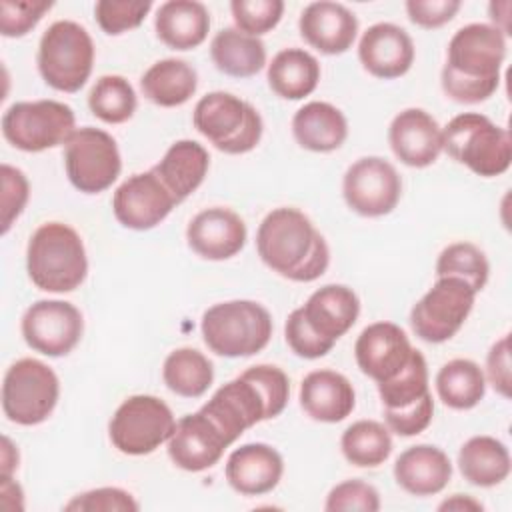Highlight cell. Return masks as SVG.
<instances>
[{
	"mask_svg": "<svg viewBox=\"0 0 512 512\" xmlns=\"http://www.w3.org/2000/svg\"><path fill=\"white\" fill-rule=\"evenodd\" d=\"M0 176H2V234H6L28 202L30 184L24 172L10 164H2Z\"/></svg>",
	"mask_w": 512,
	"mask_h": 512,
	"instance_id": "bcb514c9",
	"label": "cell"
},
{
	"mask_svg": "<svg viewBox=\"0 0 512 512\" xmlns=\"http://www.w3.org/2000/svg\"><path fill=\"white\" fill-rule=\"evenodd\" d=\"M488 274H490V264L484 252L472 242L448 244L436 260V278H444V276L462 278L472 286L476 294L486 286Z\"/></svg>",
	"mask_w": 512,
	"mask_h": 512,
	"instance_id": "f35d334b",
	"label": "cell"
},
{
	"mask_svg": "<svg viewBox=\"0 0 512 512\" xmlns=\"http://www.w3.org/2000/svg\"><path fill=\"white\" fill-rule=\"evenodd\" d=\"M230 10L238 30L250 36H260L272 30L284 12L282 0H232Z\"/></svg>",
	"mask_w": 512,
	"mask_h": 512,
	"instance_id": "60d3db41",
	"label": "cell"
},
{
	"mask_svg": "<svg viewBox=\"0 0 512 512\" xmlns=\"http://www.w3.org/2000/svg\"><path fill=\"white\" fill-rule=\"evenodd\" d=\"M64 166L70 184L84 194L110 188L122 170L116 140L92 126L76 128L64 144Z\"/></svg>",
	"mask_w": 512,
	"mask_h": 512,
	"instance_id": "7c38bea8",
	"label": "cell"
},
{
	"mask_svg": "<svg viewBox=\"0 0 512 512\" xmlns=\"http://www.w3.org/2000/svg\"><path fill=\"white\" fill-rule=\"evenodd\" d=\"M84 332L80 310L66 300H38L22 316L26 344L44 356H66Z\"/></svg>",
	"mask_w": 512,
	"mask_h": 512,
	"instance_id": "9a60e30c",
	"label": "cell"
},
{
	"mask_svg": "<svg viewBox=\"0 0 512 512\" xmlns=\"http://www.w3.org/2000/svg\"><path fill=\"white\" fill-rule=\"evenodd\" d=\"M394 478L398 486L412 496H434L448 486L452 462L438 446H410L396 458Z\"/></svg>",
	"mask_w": 512,
	"mask_h": 512,
	"instance_id": "d4e9b609",
	"label": "cell"
},
{
	"mask_svg": "<svg viewBox=\"0 0 512 512\" xmlns=\"http://www.w3.org/2000/svg\"><path fill=\"white\" fill-rule=\"evenodd\" d=\"M210 56L220 72L234 78H250L266 64V46L260 38L238 28H224L212 38Z\"/></svg>",
	"mask_w": 512,
	"mask_h": 512,
	"instance_id": "1f68e13d",
	"label": "cell"
},
{
	"mask_svg": "<svg viewBox=\"0 0 512 512\" xmlns=\"http://www.w3.org/2000/svg\"><path fill=\"white\" fill-rule=\"evenodd\" d=\"M458 468L474 486L490 488L510 474V452L504 442L492 436H472L458 452Z\"/></svg>",
	"mask_w": 512,
	"mask_h": 512,
	"instance_id": "4dcf8cb0",
	"label": "cell"
},
{
	"mask_svg": "<svg viewBox=\"0 0 512 512\" xmlns=\"http://www.w3.org/2000/svg\"><path fill=\"white\" fill-rule=\"evenodd\" d=\"M358 58L364 70L376 78H400L414 62V42L404 28L392 22H378L362 34Z\"/></svg>",
	"mask_w": 512,
	"mask_h": 512,
	"instance_id": "44dd1931",
	"label": "cell"
},
{
	"mask_svg": "<svg viewBox=\"0 0 512 512\" xmlns=\"http://www.w3.org/2000/svg\"><path fill=\"white\" fill-rule=\"evenodd\" d=\"M288 396V376L278 366L258 364L220 386L200 410L234 444L254 424L282 414Z\"/></svg>",
	"mask_w": 512,
	"mask_h": 512,
	"instance_id": "7a4b0ae2",
	"label": "cell"
},
{
	"mask_svg": "<svg viewBox=\"0 0 512 512\" xmlns=\"http://www.w3.org/2000/svg\"><path fill=\"white\" fill-rule=\"evenodd\" d=\"M144 96L156 106L174 108L188 102L198 88L196 70L180 58L154 62L140 78Z\"/></svg>",
	"mask_w": 512,
	"mask_h": 512,
	"instance_id": "f546056e",
	"label": "cell"
},
{
	"mask_svg": "<svg viewBox=\"0 0 512 512\" xmlns=\"http://www.w3.org/2000/svg\"><path fill=\"white\" fill-rule=\"evenodd\" d=\"M342 194L356 214L378 218L396 208L402 194V180L388 160L366 156L348 166L342 180Z\"/></svg>",
	"mask_w": 512,
	"mask_h": 512,
	"instance_id": "5bb4252c",
	"label": "cell"
},
{
	"mask_svg": "<svg viewBox=\"0 0 512 512\" xmlns=\"http://www.w3.org/2000/svg\"><path fill=\"white\" fill-rule=\"evenodd\" d=\"M150 0H100L94 6L98 26L110 34H122L126 30L138 28L146 14L150 12Z\"/></svg>",
	"mask_w": 512,
	"mask_h": 512,
	"instance_id": "ab89813d",
	"label": "cell"
},
{
	"mask_svg": "<svg viewBox=\"0 0 512 512\" xmlns=\"http://www.w3.org/2000/svg\"><path fill=\"white\" fill-rule=\"evenodd\" d=\"M282 474L284 460L280 452L264 442L244 444L226 460V480L244 496H262L272 492Z\"/></svg>",
	"mask_w": 512,
	"mask_h": 512,
	"instance_id": "7402d4cb",
	"label": "cell"
},
{
	"mask_svg": "<svg viewBox=\"0 0 512 512\" xmlns=\"http://www.w3.org/2000/svg\"><path fill=\"white\" fill-rule=\"evenodd\" d=\"M18 468V450L10 442V438H2V452H0V476H12Z\"/></svg>",
	"mask_w": 512,
	"mask_h": 512,
	"instance_id": "816d5d0a",
	"label": "cell"
},
{
	"mask_svg": "<svg viewBox=\"0 0 512 512\" xmlns=\"http://www.w3.org/2000/svg\"><path fill=\"white\" fill-rule=\"evenodd\" d=\"M94 42L84 26L58 20L46 28L38 44V70L48 86L78 92L92 74Z\"/></svg>",
	"mask_w": 512,
	"mask_h": 512,
	"instance_id": "ba28073f",
	"label": "cell"
},
{
	"mask_svg": "<svg viewBox=\"0 0 512 512\" xmlns=\"http://www.w3.org/2000/svg\"><path fill=\"white\" fill-rule=\"evenodd\" d=\"M208 166L210 156L202 144L196 140H178L152 170L180 204L204 182Z\"/></svg>",
	"mask_w": 512,
	"mask_h": 512,
	"instance_id": "83f0119b",
	"label": "cell"
},
{
	"mask_svg": "<svg viewBox=\"0 0 512 512\" xmlns=\"http://www.w3.org/2000/svg\"><path fill=\"white\" fill-rule=\"evenodd\" d=\"M320 80L318 60L302 48L280 50L268 64L270 88L286 100H302L310 96Z\"/></svg>",
	"mask_w": 512,
	"mask_h": 512,
	"instance_id": "d6a6232c",
	"label": "cell"
},
{
	"mask_svg": "<svg viewBox=\"0 0 512 512\" xmlns=\"http://www.w3.org/2000/svg\"><path fill=\"white\" fill-rule=\"evenodd\" d=\"M58 396V376L36 358H20L4 374L2 410L10 422L20 426L44 422L56 408Z\"/></svg>",
	"mask_w": 512,
	"mask_h": 512,
	"instance_id": "9c48e42d",
	"label": "cell"
},
{
	"mask_svg": "<svg viewBox=\"0 0 512 512\" xmlns=\"http://www.w3.org/2000/svg\"><path fill=\"white\" fill-rule=\"evenodd\" d=\"M484 506L478 502V500H474L472 496H468V494H454V496H450V498H446L440 506H438V510H456V512H480Z\"/></svg>",
	"mask_w": 512,
	"mask_h": 512,
	"instance_id": "f907efd6",
	"label": "cell"
},
{
	"mask_svg": "<svg viewBox=\"0 0 512 512\" xmlns=\"http://www.w3.org/2000/svg\"><path fill=\"white\" fill-rule=\"evenodd\" d=\"M356 394L350 380L334 370H314L300 384V406L318 422H340L352 414Z\"/></svg>",
	"mask_w": 512,
	"mask_h": 512,
	"instance_id": "484cf974",
	"label": "cell"
},
{
	"mask_svg": "<svg viewBox=\"0 0 512 512\" xmlns=\"http://www.w3.org/2000/svg\"><path fill=\"white\" fill-rule=\"evenodd\" d=\"M506 58V36L492 24H466L448 42L440 84L448 98L460 104L488 100L500 84Z\"/></svg>",
	"mask_w": 512,
	"mask_h": 512,
	"instance_id": "6da1fadb",
	"label": "cell"
},
{
	"mask_svg": "<svg viewBox=\"0 0 512 512\" xmlns=\"http://www.w3.org/2000/svg\"><path fill=\"white\" fill-rule=\"evenodd\" d=\"M298 28L302 38L322 54H342L356 40L358 20L344 4L320 0L302 10Z\"/></svg>",
	"mask_w": 512,
	"mask_h": 512,
	"instance_id": "603a6c76",
	"label": "cell"
},
{
	"mask_svg": "<svg viewBox=\"0 0 512 512\" xmlns=\"http://www.w3.org/2000/svg\"><path fill=\"white\" fill-rule=\"evenodd\" d=\"M228 446L220 428L202 410H196L176 422L168 438V456L186 472H202L218 464Z\"/></svg>",
	"mask_w": 512,
	"mask_h": 512,
	"instance_id": "e0dca14e",
	"label": "cell"
},
{
	"mask_svg": "<svg viewBox=\"0 0 512 512\" xmlns=\"http://www.w3.org/2000/svg\"><path fill=\"white\" fill-rule=\"evenodd\" d=\"M186 240L188 246L206 260H228L244 248L246 224L230 208H206L190 220Z\"/></svg>",
	"mask_w": 512,
	"mask_h": 512,
	"instance_id": "ffe728a7",
	"label": "cell"
},
{
	"mask_svg": "<svg viewBox=\"0 0 512 512\" xmlns=\"http://www.w3.org/2000/svg\"><path fill=\"white\" fill-rule=\"evenodd\" d=\"M136 92L132 84L118 74L100 76L88 94V106L96 118L106 124H122L136 110Z\"/></svg>",
	"mask_w": 512,
	"mask_h": 512,
	"instance_id": "74e56055",
	"label": "cell"
},
{
	"mask_svg": "<svg viewBox=\"0 0 512 512\" xmlns=\"http://www.w3.org/2000/svg\"><path fill=\"white\" fill-rule=\"evenodd\" d=\"M284 336H286V342L288 346L292 348V352L300 358H308V360H314V358H322L326 356L334 344L320 338L304 320L302 316V310L296 308L290 312L286 324H284Z\"/></svg>",
	"mask_w": 512,
	"mask_h": 512,
	"instance_id": "f6af8a7d",
	"label": "cell"
},
{
	"mask_svg": "<svg viewBox=\"0 0 512 512\" xmlns=\"http://www.w3.org/2000/svg\"><path fill=\"white\" fill-rule=\"evenodd\" d=\"M442 146L448 156L484 178L504 174L512 162L510 132L478 112L454 116L442 128Z\"/></svg>",
	"mask_w": 512,
	"mask_h": 512,
	"instance_id": "8992f818",
	"label": "cell"
},
{
	"mask_svg": "<svg viewBox=\"0 0 512 512\" xmlns=\"http://www.w3.org/2000/svg\"><path fill=\"white\" fill-rule=\"evenodd\" d=\"M292 134L306 150L332 152L344 144L348 122L336 106L314 100L296 110L292 118Z\"/></svg>",
	"mask_w": 512,
	"mask_h": 512,
	"instance_id": "f1b7e54d",
	"label": "cell"
},
{
	"mask_svg": "<svg viewBox=\"0 0 512 512\" xmlns=\"http://www.w3.org/2000/svg\"><path fill=\"white\" fill-rule=\"evenodd\" d=\"M200 330L214 354L242 358L266 348L272 336V316L254 300H228L202 314Z\"/></svg>",
	"mask_w": 512,
	"mask_h": 512,
	"instance_id": "5b68a950",
	"label": "cell"
},
{
	"mask_svg": "<svg viewBox=\"0 0 512 512\" xmlns=\"http://www.w3.org/2000/svg\"><path fill=\"white\" fill-rule=\"evenodd\" d=\"M164 384L182 398L202 396L212 380L214 368L212 362L196 348H176L172 350L162 366Z\"/></svg>",
	"mask_w": 512,
	"mask_h": 512,
	"instance_id": "e575fe53",
	"label": "cell"
},
{
	"mask_svg": "<svg viewBox=\"0 0 512 512\" xmlns=\"http://www.w3.org/2000/svg\"><path fill=\"white\" fill-rule=\"evenodd\" d=\"M412 350L406 332L398 324L384 320L366 326L354 344L358 368L376 384L386 382L400 372Z\"/></svg>",
	"mask_w": 512,
	"mask_h": 512,
	"instance_id": "ac0fdd59",
	"label": "cell"
},
{
	"mask_svg": "<svg viewBox=\"0 0 512 512\" xmlns=\"http://www.w3.org/2000/svg\"><path fill=\"white\" fill-rule=\"evenodd\" d=\"M26 270L32 284L44 292H72L88 272L86 248L80 234L62 222H46L30 236Z\"/></svg>",
	"mask_w": 512,
	"mask_h": 512,
	"instance_id": "277c9868",
	"label": "cell"
},
{
	"mask_svg": "<svg viewBox=\"0 0 512 512\" xmlns=\"http://www.w3.org/2000/svg\"><path fill=\"white\" fill-rule=\"evenodd\" d=\"M434 416V400L432 394L418 402L416 406L396 410V412H384L386 428L392 430L398 436H416L424 432Z\"/></svg>",
	"mask_w": 512,
	"mask_h": 512,
	"instance_id": "7dc6e473",
	"label": "cell"
},
{
	"mask_svg": "<svg viewBox=\"0 0 512 512\" xmlns=\"http://www.w3.org/2000/svg\"><path fill=\"white\" fill-rule=\"evenodd\" d=\"M50 8V0H0V34L6 38L28 34Z\"/></svg>",
	"mask_w": 512,
	"mask_h": 512,
	"instance_id": "b9f144b4",
	"label": "cell"
},
{
	"mask_svg": "<svg viewBox=\"0 0 512 512\" xmlns=\"http://www.w3.org/2000/svg\"><path fill=\"white\" fill-rule=\"evenodd\" d=\"M436 392L448 408L470 410L486 394V376L474 360L454 358L438 370Z\"/></svg>",
	"mask_w": 512,
	"mask_h": 512,
	"instance_id": "836d02e7",
	"label": "cell"
},
{
	"mask_svg": "<svg viewBox=\"0 0 512 512\" xmlns=\"http://www.w3.org/2000/svg\"><path fill=\"white\" fill-rule=\"evenodd\" d=\"M324 508L328 512H378L380 494L362 480H344L328 492Z\"/></svg>",
	"mask_w": 512,
	"mask_h": 512,
	"instance_id": "7bdbcfd3",
	"label": "cell"
},
{
	"mask_svg": "<svg viewBox=\"0 0 512 512\" xmlns=\"http://www.w3.org/2000/svg\"><path fill=\"white\" fill-rule=\"evenodd\" d=\"M176 426L170 406L150 394L126 398L114 412L108 434L116 450L128 456H144L168 442Z\"/></svg>",
	"mask_w": 512,
	"mask_h": 512,
	"instance_id": "30bf717a",
	"label": "cell"
},
{
	"mask_svg": "<svg viewBox=\"0 0 512 512\" xmlns=\"http://www.w3.org/2000/svg\"><path fill=\"white\" fill-rule=\"evenodd\" d=\"M194 128L224 154H246L262 138V116L246 100L230 92L202 96L192 114Z\"/></svg>",
	"mask_w": 512,
	"mask_h": 512,
	"instance_id": "52a82bcc",
	"label": "cell"
},
{
	"mask_svg": "<svg viewBox=\"0 0 512 512\" xmlns=\"http://www.w3.org/2000/svg\"><path fill=\"white\" fill-rule=\"evenodd\" d=\"M176 204L178 202L152 168L124 180L112 196L116 220L130 230H150L158 226Z\"/></svg>",
	"mask_w": 512,
	"mask_h": 512,
	"instance_id": "2e32d148",
	"label": "cell"
},
{
	"mask_svg": "<svg viewBox=\"0 0 512 512\" xmlns=\"http://www.w3.org/2000/svg\"><path fill=\"white\" fill-rule=\"evenodd\" d=\"M340 448L350 464L376 468L384 464L392 452L390 430L376 420H358L344 430Z\"/></svg>",
	"mask_w": 512,
	"mask_h": 512,
	"instance_id": "d590c367",
	"label": "cell"
},
{
	"mask_svg": "<svg viewBox=\"0 0 512 512\" xmlns=\"http://www.w3.org/2000/svg\"><path fill=\"white\" fill-rule=\"evenodd\" d=\"M388 140L396 158L412 168L434 164L444 150L440 124L422 108H406L396 114Z\"/></svg>",
	"mask_w": 512,
	"mask_h": 512,
	"instance_id": "d6986e66",
	"label": "cell"
},
{
	"mask_svg": "<svg viewBox=\"0 0 512 512\" xmlns=\"http://www.w3.org/2000/svg\"><path fill=\"white\" fill-rule=\"evenodd\" d=\"M508 344H510V338L506 334L498 342L492 344V348L486 356V378L492 384V388L504 398H510V386H512L510 346Z\"/></svg>",
	"mask_w": 512,
	"mask_h": 512,
	"instance_id": "681fc988",
	"label": "cell"
},
{
	"mask_svg": "<svg viewBox=\"0 0 512 512\" xmlns=\"http://www.w3.org/2000/svg\"><path fill=\"white\" fill-rule=\"evenodd\" d=\"M462 8L458 0H408V18L422 28H440L450 22Z\"/></svg>",
	"mask_w": 512,
	"mask_h": 512,
	"instance_id": "c3c4849f",
	"label": "cell"
},
{
	"mask_svg": "<svg viewBox=\"0 0 512 512\" xmlns=\"http://www.w3.org/2000/svg\"><path fill=\"white\" fill-rule=\"evenodd\" d=\"M140 504L134 496L116 486L94 488L74 496L64 510L68 512H136Z\"/></svg>",
	"mask_w": 512,
	"mask_h": 512,
	"instance_id": "ee69618b",
	"label": "cell"
},
{
	"mask_svg": "<svg viewBox=\"0 0 512 512\" xmlns=\"http://www.w3.org/2000/svg\"><path fill=\"white\" fill-rule=\"evenodd\" d=\"M384 412H396L416 406L430 396L428 366L420 350H412L408 362L390 380L378 384Z\"/></svg>",
	"mask_w": 512,
	"mask_h": 512,
	"instance_id": "8d00e7d4",
	"label": "cell"
},
{
	"mask_svg": "<svg viewBox=\"0 0 512 512\" xmlns=\"http://www.w3.org/2000/svg\"><path fill=\"white\" fill-rule=\"evenodd\" d=\"M306 324L324 340L336 344L360 314V300L356 292L344 284H326L310 294L300 306Z\"/></svg>",
	"mask_w": 512,
	"mask_h": 512,
	"instance_id": "cb8c5ba5",
	"label": "cell"
},
{
	"mask_svg": "<svg viewBox=\"0 0 512 512\" xmlns=\"http://www.w3.org/2000/svg\"><path fill=\"white\" fill-rule=\"evenodd\" d=\"M474 300L476 292L462 278H436L434 286L412 306L410 326L424 342H446L462 328Z\"/></svg>",
	"mask_w": 512,
	"mask_h": 512,
	"instance_id": "4fadbf2b",
	"label": "cell"
},
{
	"mask_svg": "<svg viewBox=\"0 0 512 512\" xmlns=\"http://www.w3.org/2000/svg\"><path fill=\"white\" fill-rule=\"evenodd\" d=\"M156 36L174 50L200 46L210 30V14L196 0H168L160 4L154 20Z\"/></svg>",
	"mask_w": 512,
	"mask_h": 512,
	"instance_id": "4316f807",
	"label": "cell"
},
{
	"mask_svg": "<svg viewBox=\"0 0 512 512\" xmlns=\"http://www.w3.org/2000/svg\"><path fill=\"white\" fill-rule=\"evenodd\" d=\"M74 124V110L64 102H16L2 116V134L18 150L42 152L66 144Z\"/></svg>",
	"mask_w": 512,
	"mask_h": 512,
	"instance_id": "8fae6325",
	"label": "cell"
},
{
	"mask_svg": "<svg viewBox=\"0 0 512 512\" xmlns=\"http://www.w3.org/2000/svg\"><path fill=\"white\" fill-rule=\"evenodd\" d=\"M256 248L262 262L292 282L320 278L330 262L324 236L298 208H276L260 222Z\"/></svg>",
	"mask_w": 512,
	"mask_h": 512,
	"instance_id": "3957f363",
	"label": "cell"
}]
</instances>
